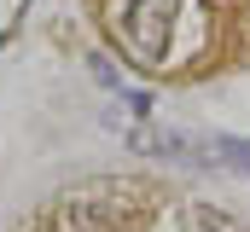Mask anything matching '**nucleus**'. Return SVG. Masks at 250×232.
<instances>
[{"label": "nucleus", "mask_w": 250, "mask_h": 232, "mask_svg": "<svg viewBox=\"0 0 250 232\" xmlns=\"http://www.w3.org/2000/svg\"><path fill=\"white\" fill-rule=\"evenodd\" d=\"M99 18L146 76H209L250 58V0H99Z\"/></svg>", "instance_id": "obj_1"}, {"label": "nucleus", "mask_w": 250, "mask_h": 232, "mask_svg": "<svg viewBox=\"0 0 250 232\" xmlns=\"http://www.w3.org/2000/svg\"><path fill=\"white\" fill-rule=\"evenodd\" d=\"M41 232H128V227H123V215L93 209V192H82V197L59 203V209L47 215V227H41Z\"/></svg>", "instance_id": "obj_2"}, {"label": "nucleus", "mask_w": 250, "mask_h": 232, "mask_svg": "<svg viewBox=\"0 0 250 232\" xmlns=\"http://www.w3.org/2000/svg\"><path fill=\"white\" fill-rule=\"evenodd\" d=\"M187 151H198V157H209V163H227V169L250 174V145H245V139H198V145L187 139Z\"/></svg>", "instance_id": "obj_3"}]
</instances>
